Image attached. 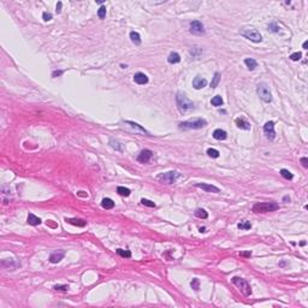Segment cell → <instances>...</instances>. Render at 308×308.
I'll return each mask as SVG.
<instances>
[{"instance_id":"6da1fadb","label":"cell","mask_w":308,"mask_h":308,"mask_svg":"<svg viewBox=\"0 0 308 308\" xmlns=\"http://www.w3.org/2000/svg\"><path fill=\"white\" fill-rule=\"evenodd\" d=\"M176 102H177V107H178V111L181 113H186L187 111L191 110L194 107V102L191 100H189V98L182 93V91H178L177 93V96H176Z\"/></svg>"},{"instance_id":"7a4b0ae2","label":"cell","mask_w":308,"mask_h":308,"mask_svg":"<svg viewBox=\"0 0 308 308\" xmlns=\"http://www.w3.org/2000/svg\"><path fill=\"white\" fill-rule=\"evenodd\" d=\"M207 125V120L204 118H196L191 120H186L179 123V129L182 130H190V129H202Z\"/></svg>"},{"instance_id":"3957f363","label":"cell","mask_w":308,"mask_h":308,"mask_svg":"<svg viewBox=\"0 0 308 308\" xmlns=\"http://www.w3.org/2000/svg\"><path fill=\"white\" fill-rule=\"evenodd\" d=\"M279 208L278 204L276 202H258L253 206V212L255 213H267L273 212Z\"/></svg>"},{"instance_id":"277c9868","label":"cell","mask_w":308,"mask_h":308,"mask_svg":"<svg viewBox=\"0 0 308 308\" xmlns=\"http://www.w3.org/2000/svg\"><path fill=\"white\" fill-rule=\"evenodd\" d=\"M231 282H232V283L240 289V291L242 292L244 296H250V294H252V288H250V285L248 284V282L245 281V279L240 278V277H232V278H231Z\"/></svg>"},{"instance_id":"5b68a950","label":"cell","mask_w":308,"mask_h":308,"mask_svg":"<svg viewBox=\"0 0 308 308\" xmlns=\"http://www.w3.org/2000/svg\"><path fill=\"white\" fill-rule=\"evenodd\" d=\"M241 35L244 36L245 39L250 40L252 42H261L263 41V36L254 28H243L241 29Z\"/></svg>"},{"instance_id":"8992f818","label":"cell","mask_w":308,"mask_h":308,"mask_svg":"<svg viewBox=\"0 0 308 308\" xmlns=\"http://www.w3.org/2000/svg\"><path fill=\"white\" fill-rule=\"evenodd\" d=\"M256 94L258 96L265 101V102H271L272 101V94H271V90L268 88V86L266 83H260L258 84L256 87Z\"/></svg>"},{"instance_id":"52a82bcc","label":"cell","mask_w":308,"mask_h":308,"mask_svg":"<svg viewBox=\"0 0 308 308\" xmlns=\"http://www.w3.org/2000/svg\"><path fill=\"white\" fill-rule=\"evenodd\" d=\"M179 177V173L177 171H170V172H165V173H160L157 179L160 181L161 183L165 184H172L177 181V178Z\"/></svg>"},{"instance_id":"ba28073f","label":"cell","mask_w":308,"mask_h":308,"mask_svg":"<svg viewBox=\"0 0 308 308\" xmlns=\"http://www.w3.org/2000/svg\"><path fill=\"white\" fill-rule=\"evenodd\" d=\"M190 33L194 34V35H202L205 33V27L201 22L199 21H193L190 23Z\"/></svg>"},{"instance_id":"9c48e42d","label":"cell","mask_w":308,"mask_h":308,"mask_svg":"<svg viewBox=\"0 0 308 308\" xmlns=\"http://www.w3.org/2000/svg\"><path fill=\"white\" fill-rule=\"evenodd\" d=\"M264 132L268 140H274L276 137V131H274V122L270 120L264 125Z\"/></svg>"},{"instance_id":"30bf717a","label":"cell","mask_w":308,"mask_h":308,"mask_svg":"<svg viewBox=\"0 0 308 308\" xmlns=\"http://www.w3.org/2000/svg\"><path fill=\"white\" fill-rule=\"evenodd\" d=\"M153 157V152L150 149H143L140 154H138L137 157V161L138 163H142V164H147Z\"/></svg>"},{"instance_id":"8fae6325","label":"cell","mask_w":308,"mask_h":308,"mask_svg":"<svg viewBox=\"0 0 308 308\" xmlns=\"http://www.w3.org/2000/svg\"><path fill=\"white\" fill-rule=\"evenodd\" d=\"M195 187L201 188L202 190H205L207 193H219L220 191L218 187L212 186V184H206V183H197V184H195Z\"/></svg>"},{"instance_id":"7c38bea8","label":"cell","mask_w":308,"mask_h":308,"mask_svg":"<svg viewBox=\"0 0 308 308\" xmlns=\"http://www.w3.org/2000/svg\"><path fill=\"white\" fill-rule=\"evenodd\" d=\"M206 86H207V80L204 78V77H201V76H196L195 78L193 80V87L195 89H202Z\"/></svg>"},{"instance_id":"4fadbf2b","label":"cell","mask_w":308,"mask_h":308,"mask_svg":"<svg viewBox=\"0 0 308 308\" xmlns=\"http://www.w3.org/2000/svg\"><path fill=\"white\" fill-rule=\"evenodd\" d=\"M64 255H65V252H64V250L53 252V253L51 254V256H50V261H51L52 264H58L59 261L64 258Z\"/></svg>"},{"instance_id":"5bb4252c","label":"cell","mask_w":308,"mask_h":308,"mask_svg":"<svg viewBox=\"0 0 308 308\" xmlns=\"http://www.w3.org/2000/svg\"><path fill=\"white\" fill-rule=\"evenodd\" d=\"M236 125H237V128H240V129H243V130H250V123H248L247 120H245L244 118H242V117H238V118H236Z\"/></svg>"},{"instance_id":"9a60e30c","label":"cell","mask_w":308,"mask_h":308,"mask_svg":"<svg viewBox=\"0 0 308 308\" xmlns=\"http://www.w3.org/2000/svg\"><path fill=\"white\" fill-rule=\"evenodd\" d=\"M134 81L137 84H146L148 83V77L142 72H137L134 75Z\"/></svg>"},{"instance_id":"2e32d148","label":"cell","mask_w":308,"mask_h":308,"mask_svg":"<svg viewBox=\"0 0 308 308\" xmlns=\"http://www.w3.org/2000/svg\"><path fill=\"white\" fill-rule=\"evenodd\" d=\"M213 137L215 138V140L222 141V140H225V138L227 137V134H226V131H225V130H222V129H215V130L213 131Z\"/></svg>"},{"instance_id":"e0dca14e","label":"cell","mask_w":308,"mask_h":308,"mask_svg":"<svg viewBox=\"0 0 308 308\" xmlns=\"http://www.w3.org/2000/svg\"><path fill=\"white\" fill-rule=\"evenodd\" d=\"M27 222H28L30 225H33V226H36V225H40V224H41V219H40L39 217H36V215L33 214V213H29V214H28Z\"/></svg>"},{"instance_id":"ac0fdd59","label":"cell","mask_w":308,"mask_h":308,"mask_svg":"<svg viewBox=\"0 0 308 308\" xmlns=\"http://www.w3.org/2000/svg\"><path fill=\"white\" fill-rule=\"evenodd\" d=\"M65 222H68L69 224L71 225H75V226H80V227H83L86 226V220L83 219H77V218H66Z\"/></svg>"},{"instance_id":"d6986e66","label":"cell","mask_w":308,"mask_h":308,"mask_svg":"<svg viewBox=\"0 0 308 308\" xmlns=\"http://www.w3.org/2000/svg\"><path fill=\"white\" fill-rule=\"evenodd\" d=\"M167 61L170 64H177V63H179V61H181V55L177 52H172V53L168 54Z\"/></svg>"},{"instance_id":"ffe728a7","label":"cell","mask_w":308,"mask_h":308,"mask_svg":"<svg viewBox=\"0 0 308 308\" xmlns=\"http://www.w3.org/2000/svg\"><path fill=\"white\" fill-rule=\"evenodd\" d=\"M101 206L105 209H111V208L114 207V202H113V200H111L109 197H105V199H102V201H101Z\"/></svg>"},{"instance_id":"44dd1931","label":"cell","mask_w":308,"mask_h":308,"mask_svg":"<svg viewBox=\"0 0 308 308\" xmlns=\"http://www.w3.org/2000/svg\"><path fill=\"white\" fill-rule=\"evenodd\" d=\"M244 64L247 65V68H248L249 70H254V69L258 66L256 60L253 59V58H247V59H244Z\"/></svg>"},{"instance_id":"7402d4cb","label":"cell","mask_w":308,"mask_h":308,"mask_svg":"<svg viewBox=\"0 0 308 308\" xmlns=\"http://www.w3.org/2000/svg\"><path fill=\"white\" fill-rule=\"evenodd\" d=\"M195 215H196L197 218H200V219H207L208 213H207L204 208H197V209L195 211Z\"/></svg>"},{"instance_id":"603a6c76","label":"cell","mask_w":308,"mask_h":308,"mask_svg":"<svg viewBox=\"0 0 308 308\" xmlns=\"http://www.w3.org/2000/svg\"><path fill=\"white\" fill-rule=\"evenodd\" d=\"M130 39H131V41L135 45H140L141 43V36H140V34L136 33V32H131L130 33Z\"/></svg>"},{"instance_id":"cb8c5ba5","label":"cell","mask_w":308,"mask_h":308,"mask_svg":"<svg viewBox=\"0 0 308 308\" xmlns=\"http://www.w3.org/2000/svg\"><path fill=\"white\" fill-rule=\"evenodd\" d=\"M117 193L119 195H122V196H129L131 191H130V189H128L125 187H118L117 188Z\"/></svg>"},{"instance_id":"d4e9b609","label":"cell","mask_w":308,"mask_h":308,"mask_svg":"<svg viewBox=\"0 0 308 308\" xmlns=\"http://www.w3.org/2000/svg\"><path fill=\"white\" fill-rule=\"evenodd\" d=\"M219 81H220V73H219V72H215L213 80H212V82H211V87H212V88H215V87L219 84Z\"/></svg>"},{"instance_id":"484cf974","label":"cell","mask_w":308,"mask_h":308,"mask_svg":"<svg viewBox=\"0 0 308 308\" xmlns=\"http://www.w3.org/2000/svg\"><path fill=\"white\" fill-rule=\"evenodd\" d=\"M281 175H282V177L285 178V179H292V178H294V175H292L289 170H286V168H282V170H281Z\"/></svg>"},{"instance_id":"4316f807","label":"cell","mask_w":308,"mask_h":308,"mask_svg":"<svg viewBox=\"0 0 308 308\" xmlns=\"http://www.w3.org/2000/svg\"><path fill=\"white\" fill-rule=\"evenodd\" d=\"M110 145H111V147L114 148L116 150L123 152V146H122L120 142H118V141H116V140H111V141H110Z\"/></svg>"},{"instance_id":"83f0119b","label":"cell","mask_w":308,"mask_h":308,"mask_svg":"<svg viewBox=\"0 0 308 308\" xmlns=\"http://www.w3.org/2000/svg\"><path fill=\"white\" fill-rule=\"evenodd\" d=\"M211 104H212L213 106H222V105H223V99H222V96L215 95V96L211 100Z\"/></svg>"},{"instance_id":"f1b7e54d","label":"cell","mask_w":308,"mask_h":308,"mask_svg":"<svg viewBox=\"0 0 308 308\" xmlns=\"http://www.w3.org/2000/svg\"><path fill=\"white\" fill-rule=\"evenodd\" d=\"M207 154H208V157H211V158H218L219 157V152L217 149H214V148H208L207 149Z\"/></svg>"},{"instance_id":"f546056e","label":"cell","mask_w":308,"mask_h":308,"mask_svg":"<svg viewBox=\"0 0 308 308\" xmlns=\"http://www.w3.org/2000/svg\"><path fill=\"white\" fill-rule=\"evenodd\" d=\"M117 254L120 255L122 258H130L131 256V253L129 250H124V249H120V248L117 249Z\"/></svg>"},{"instance_id":"4dcf8cb0","label":"cell","mask_w":308,"mask_h":308,"mask_svg":"<svg viewBox=\"0 0 308 308\" xmlns=\"http://www.w3.org/2000/svg\"><path fill=\"white\" fill-rule=\"evenodd\" d=\"M237 227L241 230H248L252 227V224H250V222H243V223H240L237 225Z\"/></svg>"},{"instance_id":"1f68e13d","label":"cell","mask_w":308,"mask_h":308,"mask_svg":"<svg viewBox=\"0 0 308 308\" xmlns=\"http://www.w3.org/2000/svg\"><path fill=\"white\" fill-rule=\"evenodd\" d=\"M190 286H191L195 291H197V290L200 289V281H199L197 278H194V279L190 282Z\"/></svg>"},{"instance_id":"d6a6232c","label":"cell","mask_w":308,"mask_h":308,"mask_svg":"<svg viewBox=\"0 0 308 308\" xmlns=\"http://www.w3.org/2000/svg\"><path fill=\"white\" fill-rule=\"evenodd\" d=\"M98 16L100 19H104L106 17V7L105 6H101L99 10H98Z\"/></svg>"},{"instance_id":"836d02e7","label":"cell","mask_w":308,"mask_h":308,"mask_svg":"<svg viewBox=\"0 0 308 308\" xmlns=\"http://www.w3.org/2000/svg\"><path fill=\"white\" fill-rule=\"evenodd\" d=\"M127 124H130V125H132V127H134V128H136V129H138V130H140V131H141V132H145V134H148V132H147V131H146V130H145V129H143V128H142V127H141V125H138V124H136V123H134V122H130V120H128V122H127Z\"/></svg>"},{"instance_id":"e575fe53","label":"cell","mask_w":308,"mask_h":308,"mask_svg":"<svg viewBox=\"0 0 308 308\" xmlns=\"http://www.w3.org/2000/svg\"><path fill=\"white\" fill-rule=\"evenodd\" d=\"M141 204L145 205V206H147V207H155V204H154L153 201H150V200H147V199H142V200H141Z\"/></svg>"},{"instance_id":"d590c367","label":"cell","mask_w":308,"mask_h":308,"mask_svg":"<svg viewBox=\"0 0 308 308\" xmlns=\"http://www.w3.org/2000/svg\"><path fill=\"white\" fill-rule=\"evenodd\" d=\"M301 57H302V53H301V52H295V53H292L289 58H290L291 60H294V61H297V60L301 59Z\"/></svg>"},{"instance_id":"8d00e7d4","label":"cell","mask_w":308,"mask_h":308,"mask_svg":"<svg viewBox=\"0 0 308 308\" xmlns=\"http://www.w3.org/2000/svg\"><path fill=\"white\" fill-rule=\"evenodd\" d=\"M53 289L54 290H59V291H66L69 289V285H54Z\"/></svg>"},{"instance_id":"74e56055","label":"cell","mask_w":308,"mask_h":308,"mask_svg":"<svg viewBox=\"0 0 308 308\" xmlns=\"http://www.w3.org/2000/svg\"><path fill=\"white\" fill-rule=\"evenodd\" d=\"M42 18H43L45 22H48V21L52 19V14H51L50 12H43V13H42Z\"/></svg>"},{"instance_id":"f35d334b","label":"cell","mask_w":308,"mask_h":308,"mask_svg":"<svg viewBox=\"0 0 308 308\" xmlns=\"http://www.w3.org/2000/svg\"><path fill=\"white\" fill-rule=\"evenodd\" d=\"M268 29L271 30V32H273V33H277L278 32V27H277V24L276 23H271V24H268Z\"/></svg>"},{"instance_id":"ab89813d","label":"cell","mask_w":308,"mask_h":308,"mask_svg":"<svg viewBox=\"0 0 308 308\" xmlns=\"http://www.w3.org/2000/svg\"><path fill=\"white\" fill-rule=\"evenodd\" d=\"M301 164H302V166L304 168H307L308 167V159L307 158H301Z\"/></svg>"},{"instance_id":"60d3db41","label":"cell","mask_w":308,"mask_h":308,"mask_svg":"<svg viewBox=\"0 0 308 308\" xmlns=\"http://www.w3.org/2000/svg\"><path fill=\"white\" fill-rule=\"evenodd\" d=\"M61 6H63V4H61L60 1L57 4V13H60V11H61Z\"/></svg>"},{"instance_id":"b9f144b4","label":"cell","mask_w":308,"mask_h":308,"mask_svg":"<svg viewBox=\"0 0 308 308\" xmlns=\"http://www.w3.org/2000/svg\"><path fill=\"white\" fill-rule=\"evenodd\" d=\"M61 73H63V71H61V70H60V71H54V72L52 73V76H53V77H57V76H60Z\"/></svg>"},{"instance_id":"7bdbcfd3","label":"cell","mask_w":308,"mask_h":308,"mask_svg":"<svg viewBox=\"0 0 308 308\" xmlns=\"http://www.w3.org/2000/svg\"><path fill=\"white\" fill-rule=\"evenodd\" d=\"M307 46H308V41H304V42H303V46H302L303 50H307Z\"/></svg>"},{"instance_id":"ee69618b","label":"cell","mask_w":308,"mask_h":308,"mask_svg":"<svg viewBox=\"0 0 308 308\" xmlns=\"http://www.w3.org/2000/svg\"><path fill=\"white\" fill-rule=\"evenodd\" d=\"M241 255H243V256H250L252 253H241Z\"/></svg>"},{"instance_id":"f6af8a7d","label":"cell","mask_w":308,"mask_h":308,"mask_svg":"<svg viewBox=\"0 0 308 308\" xmlns=\"http://www.w3.org/2000/svg\"><path fill=\"white\" fill-rule=\"evenodd\" d=\"M284 201H290V197L289 196H284Z\"/></svg>"},{"instance_id":"bcb514c9","label":"cell","mask_w":308,"mask_h":308,"mask_svg":"<svg viewBox=\"0 0 308 308\" xmlns=\"http://www.w3.org/2000/svg\"><path fill=\"white\" fill-rule=\"evenodd\" d=\"M205 230H206V227H201V229H200V231H201V232H205Z\"/></svg>"}]
</instances>
